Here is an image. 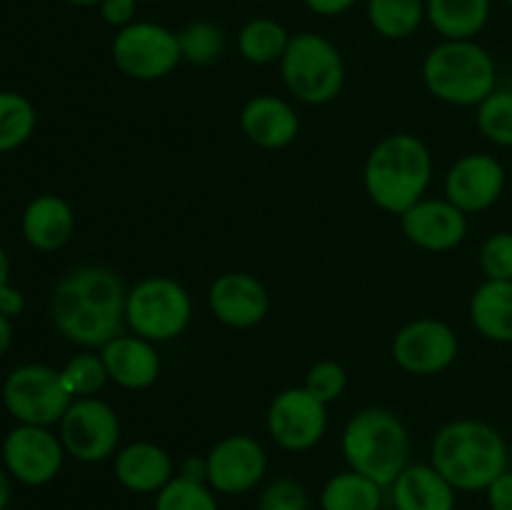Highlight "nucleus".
<instances>
[{"instance_id": "nucleus-5", "label": "nucleus", "mask_w": 512, "mask_h": 510, "mask_svg": "<svg viewBox=\"0 0 512 510\" xmlns=\"http://www.w3.org/2000/svg\"><path fill=\"white\" fill-rule=\"evenodd\" d=\"M423 80L443 103L478 108L495 90L498 68L493 55L475 40H443L425 55Z\"/></svg>"}, {"instance_id": "nucleus-14", "label": "nucleus", "mask_w": 512, "mask_h": 510, "mask_svg": "<svg viewBox=\"0 0 512 510\" xmlns=\"http://www.w3.org/2000/svg\"><path fill=\"white\" fill-rule=\"evenodd\" d=\"M65 448L48 428L18 425L3 443V460L10 473L25 485H45L63 468Z\"/></svg>"}, {"instance_id": "nucleus-44", "label": "nucleus", "mask_w": 512, "mask_h": 510, "mask_svg": "<svg viewBox=\"0 0 512 510\" xmlns=\"http://www.w3.org/2000/svg\"><path fill=\"white\" fill-rule=\"evenodd\" d=\"M70 5H80V8H90V5H100L103 0H65Z\"/></svg>"}, {"instance_id": "nucleus-38", "label": "nucleus", "mask_w": 512, "mask_h": 510, "mask_svg": "<svg viewBox=\"0 0 512 510\" xmlns=\"http://www.w3.org/2000/svg\"><path fill=\"white\" fill-rule=\"evenodd\" d=\"M308 5V10H313L315 15H325V18H335V15H343L353 8L358 0H303Z\"/></svg>"}, {"instance_id": "nucleus-8", "label": "nucleus", "mask_w": 512, "mask_h": 510, "mask_svg": "<svg viewBox=\"0 0 512 510\" xmlns=\"http://www.w3.org/2000/svg\"><path fill=\"white\" fill-rule=\"evenodd\" d=\"M3 400L10 415L20 425H48L60 423L65 410L73 403V395L65 388L60 370L48 365H20L8 375L3 388Z\"/></svg>"}, {"instance_id": "nucleus-22", "label": "nucleus", "mask_w": 512, "mask_h": 510, "mask_svg": "<svg viewBox=\"0 0 512 510\" xmlns=\"http://www.w3.org/2000/svg\"><path fill=\"white\" fill-rule=\"evenodd\" d=\"M75 230L73 208L58 195H38L23 213V235L33 248L58 250Z\"/></svg>"}, {"instance_id": "nucleus-10", "label": "nucleus", "mask_w": 512, "mask_h": 510, "mask_svg": "<svg viewBox=\"0 0 512 510\" xmlns=\"http://www.w3.org/2000/svg\"><path fill=\"white\" fill-rule=\"evenodd\" d=\"M60 443L65 453L83 463H100L118 453L120 420L105 400L78 398L60 420Z\"/></svg>"}, {"instance_id": "nucleus-27", "label": "nucleus", "mask_w": 512, "mask_h": 510, "mask_svg": "<svg viewBox=\"0 0 512 510\" xmlns=\"http://www.w3.org/2000/svg\"><path fill=\"white\" fill-rule=\"evenodd\" d=\"M368 20L383 38H410L425 20V0H368Z\"/></svg>"}, {"instance_id": "nucleus-9", "label": "nucleus", "mask_w": 512, "mask_h": 510, "mask_svg": "<svg viewBox=\"0 0 512 510\" xmlns=\"http://www.w3.org/2000/svg\"><path fill=\"white\" fill-rule=\"evenodd\" d=\"M113 63L135 80H160L173 73L180 55L178 33L158 23H130L113 38Z\"/></svg>"}, {"instance_id": "nucleus-28", "label": "nucleus", "mask_w": 512, "mask_h": 510, "mask_svg": "<svg viewBox=\"0 0 512 510\" xmlns=\"http://www.w3.org/2000/svg\"><path fill=\"white\" fill-rule=\"evenodd\" d=\"M35 108L18 93H0V153L18 148L33 135Z\"/></svg>"}, {"instance_id": "nucleus-40", "label": "nucleus", "mask_w": 512, "mask_h": 510, "mask_svg": "<svg viewBox=\"0 0 512 510\" xmlns=\"http://www.w3.org/2000/svg\"><path fill=\"white\" fill-rule=\"evenodd\" d=\"M180 475L188 480H200V483H205V475H208V468H205V458H188L183 463V468H180Z\"/></svg>"}, {"instance_id": "nucleus-45", "label": "nucleus", "mask_w": 512, "mask_h": 510, "mask_svg": "<svg viewBox=\"0 0 512 510\" xmlns=\"http://www.w3.org/2000/svg\"><path fill=\"white\" fill-rule=\"evenodd\" d=\"M253 3H265V0H253Z\"/></svg>"}, {"instance_id": "nucleus-33", "label": "nucleus", "mask_w": 512, "mask_h": 510, "mask_svg": "<svg viewBox=\"0 0 512 510\" xmlns=\"http://www.w3.org/2000/svg\"><path fill=\"white\" fill-rule=\"evenodd\" d=\"M345 385H348V375H345L343 365L335 360H320L308 370L303 388L315 395L320 403L328 405L345 393Z\"/></svg>"}, {"instance_id": "nucleus-26", "label": "nucleus", "mask_w": 512, "mask_h": 510, "mask_svg": "<svg viewBox=\"0 0 512 510\" xmlns=\"http://www.w3.org/2000/svg\"><path fill=\"white\" fill-rule=\"evenodd\" d=\"M293 35L273 18H253L240 28L238 50L248 63L270 65L280 63Z\"/></svg>"}, {"instance_id": "nucleus-34", "label": "nucleus", "mask_w": 512, "mask_h": 510, "mask_svg": "<svg viewBox=\"0 0 512 510\" xmlns=\"http://www.w3.org/2000/svg\"><path fill=\"white\" fill-rule=\"evenodd\" d=\"M485 280H512V233H493L480 248Z\"/></svg>"}, {"instance_id": "nucleus-20", "label": "nucleus", "mask_w": 512, "mask_h": 510, "mask_svg": "<svg viewBox=\"0 0 512 510\" xmlns=\"http://www.w3.org/2000/svg\"><path fill=\"white\" fill-rule=\"evenodd\" d=\"M240 128L250 143L278 150L293 143L300 133V120L293 105L278 95H258L248 100L240 113Z\"/></svg>"}, {"instance_id": "nucleus-46", "label": "nucleus", "mask_w": 512, "mask_h": 510, "mask_svg": "<svg viewBox=\"0 0 512 510\" xmlns=\"http://www.w3.org/2000/svg\"><path fill=\"white\" fill-rule=\"evenodd\" d=\"M505 3H508V5H510V8H512V0H505Z\"/></svg>"}, {"instance_id": "nucleus-13", "label": "nucleus", "mask_w": 512, "mask_h": 510, "mask_svg": "<svg viewBox=\"0 0 512 510\" xmlns=\"http://www.w3.org/2000/svg\"><path fill=\"white\" fill-rule=\"evenodd\" d=\"M205 483L223 495L250 493L268 470V453L253 435H228L205 455Z\"/></svg>"}, {"instance_id": "nucleus-17", "label": "nucleus", "mask_w": 512, "mask_h": 510, "mask_svg": "<svg viewBox=\"0 0 512 510\" xmlns=\"http://www.w3.org/2000/svg\"><path fill=\"white\" fill-rule=\"evenodd\" d=\"M208 303L215 318L228 328H253L263 323L270 310L265 285L250 273H223L213 280L208 290Z\"/></svg>"}, {"instance_id": "nucleus-43", "label": "nucleus", "mask_w": 512, "mask_h": 510, "mask_svg": "<svg viewBox=\"0 0 512 510\" xmlns=\"http://www.w3.org/2000/svg\"><path fill=\"white\" fill-rule=\"evenodd\" d=\"M8 258H5L3 248H0V288H5L8 285Z\"/></svg>"}, {"instance_id": "nucleus-41", "label": "nucleus", "mask_w": 512, "mask_h": 510, "mask_svg": "<svg viewBox=\"0 0 512 510\" xmlns=\"http://www.w3.org/2000/svg\"><path fill=\"white\" fill-rule=\"evenodd\" d=\"M10 343H13V325L8 315L0 313V355L10 348Z\"/></svg>"}, {"instance_id": "nucleus-30", "label": "nucleus", "mask_w": 512, "mask_h": 510, "mask_svg": "<svg viewBox=\"0 0 512 510\" xmlns=\"http://www.w3.org/2000/svg\"><path fill=\"white\" fill-rule=\"evenodd\" d=\"M155 510H220L215 500V490L200 480H188L175 475L158 495Z\"/></svg>"}, {"instance_id": "nucleus-25", "label": "nucleus", "mask_w": 512, "mask_h": 510, "mask_svg": "<svg viewBox=\"0 0 512 510\" xmlns=\"http://www.w3.org/2000/svg\"><path fill=\"white\" fill-rule=\"evenodd\" d=\"M380 505H383V488L355 470L335 473L320 493L323 510H380Z\"/></svg>"}, {"instance_id": "nucleus-18", "label": "nucleus", "mask_w": 512, "mask_h": 510, "mask_svg": "<svg viewBox=\"0 0 512 510\" xmlns=\"http://www.w3.org/2000/svg\"><path fill=\"white\" fill-rule=\"evenodd\" d=\"M108 378L125 390H145L158 380L160 355L140 335H118L100 348Z\"/></svg>"}, {"instance_id": "nucleus-15", "label": "nucleus", "mask_w": 512, "mask_h": 510, "mask_svg": "<svg viewBox=\"0 0 512 510\" xmlns=\"http://www.w3.org/2000/svg\"><path fill=\"white\" fill-rule=\"evenodd\" d=\"M505 188V168L488 153H470L455 160L445 175V198L465 215L493 208Z\"/></svg>"}, {"instance_id": "nucleus-21", "label": "nucleus", "mask_w": 512, "mask_h": 510, "mask_svg": "<svg viewBox=\"0 0 512 510\" xmlns=\"http://www.w3.org/2000/svg\"><path fill=\"white\" fill-rule=\"evenodd\" d=\"M395 510H455L458 490L433 465H408L390 485Z\"/></svg>"}, {"instance_id": "nucleus-4", "label": "nucleus", "mask_w": 512, "mask_h": 510, "mask_svg": "<svg viewBox=\"0 0 512 510\" xmlns=\"http://www.w3.org/2000/svg\"><path fill=\"white\" fill-rule=\"evenodd\" d=\"M340 448L350 470L375 480L380 488H390L408 468L410 435L395 413L365 408L345 423Z\"/></svg>"}, {"instance_id": "nucleus-31", "label": "nucleus", "mask_w": 512, "mask_h": 510, "mask_svg": "<svg viewBox=\"0 0 512 510\" xmlns=\"http://www.w3.org/2000/svg\"><path fill=\"white\" fill-rule=\"evenodd\" d=\"M478 128L490 143L512 148V90L495 88L478 105Z\"/></svg>"}, {"instance_id": "nucleus-36", "label": "nucleus", "mask_w": 512, "mask_h": 510, "mask_svg": "<svg viewBox=\"0 0 512 510\" xmlns=\"http://www.w3.org/2000/svg\"><path fill=\"white\" fill-rule=\"evenodd\" d=\"M135 10H138V0H103V3H100V15H103V20L118 30L135 23Z\"/></svg>"}, {"instance_id": "nucleus-42", "label": "nucleus", "mask_w": 512, "mask_h": 510, "mask_svg": "<svg viewBox=\"0 0 512 510\" xmlns=\"http://www.w3.org/2000/svg\"><path fill=\"white\" fill-rule=\"evenodd\" d=\"M8 503H10V483L8 478H5L3 470H0V510L8 508Z\"/></svg>"}, {"instance_id": "nucleus-16", "label": "nucleus", "mask_w": 512, "mask_h": 510, "mask_svg": "<svg viewBox=\"0 0 512 510\" xmlns=\"http://www.w3.org/2000/svg\"><path fill=\"white\" fill-rule=\"evenodd\" d=\"M405 238L430 253L458 248L468 235V215L448 198H423L400 215Z\"/></svg>"}, {"instance_id": "nucleus-11", "label": "nucleus", "mask_w": 512, "mask_h": 510, "mask_svg": "<svg viewBox=\"0 0 512 510\" xmlns=\"http://www.w3.org/2000/svg\"><path fill=\"white\" fill-rule=\"evenodd\" d=\"M328 430V405L305 388H285L268 408V433L283 450L303 453L315 448Z\"/></svg>"}, {"instance_id": "nucleus-2", "label": "nucleus", "mask_w": 512, "mask_h": 510, "mask_svg": "<svg viewBox=\"0 0 512 510\" xmlns=\"http://www.w3.org/2000/svg\"><path fill=\"white\" fill-rule=\"evenodd\" d=\"M430 465L455 490H488L508 470V443L498 428L483 420H453L433 438Z\"/></svg>"}, {"instance_id": "nucleus-3", "label": "nucleus", "mask_w": 512, "mask_h": 510, "mask_svg": "<svg viewBox=\"0 0 512 510\" xmlns=\"http://www.w3.org/2000/svg\"><path fill=\"white\" fill-rule=\"evenodd\" d=\"M433 178V155L428 145L410 133L380 140L365 160V190L380 210L403 215L423 200Z\"/></svg>"}, {"instance_id": "nucleus-29", "label": "nucleus", "mask_w": 512, "mask_h": 510, "mask_svg": "<svg viewBox=\"0 0 512 510\" xmlns=\"http://www.w3.org/2000/svg\"><path fill=\"white\" fill-rule=\"evenodd\" d=\"M180 55L193 65H210L223 55L225 35L210 20H195L178 33Z\"/></svg>"}, {"instance_id": "nucleus-19", "label": "nucleus", "mask_w": 512, "mask_h": 510, "mask_svg": "<svg viewBox=\"0 0 512 510\" xmlns=\"http://www.w3.org/2000/svg\"><path fill=\"white\" fill-rule=\"evenodd\" d=\"M115 478L125 490L138 495H158L175 478V465L168 450L160 445L138 440L115 453Z\"/></svg>"}, {"instance_id": "nucleus-47", "label": "nucleus", "mask_w": 512, "mask_h": 510, "mask_svg": "<svg viewBox=\"0 0 512 510\" xmlns=\"http://www.w3.org/2000/svg\"><path fill=\"white\" fill-rule=\"evenodd\" d=\"M138 3H143V0H138Z\"/></svg>"}, {"instance_id": "nucleus-39", "label": "nucleus", "mask_w": 512, "mask_h": 510, "mask_svg": "<svg viewBox=\"0 0 512 510\" xmlns=\"http://www.w3.org/2000/svg\"><path fill=\"white\" fill-rule=\"evenodd\" d=\"M23 308L25 298L18 288H10V285L0 288V313L8 315V318H15V315L23 313Z\"/></svg>"}, {"instance_id": "nucleus-32", "label": "nucleus", "mask_w": 512, "mask_h": 510, "mask_svg": "<svg viewBox=\"0 0 512 510\" xmlns=\"http://www.w3.org/2000/svg\"><path fill=\"white\" fill-rule=\"evenodd\" d=\"M63 383L70 390V395H80V398H90V395L98 393L105 383H108V370L100 355L95 353H80L75 358L68 360L63 370Z\"/></svg>"}, {"instance_id": "nucleus-24", "label": "nucleus", "mask_w": 512, "mask_h": 510, "mask_svg": "<svg viewBox=\"0 0 512 510\" xmlns=\"http://www.w3.org/2000/svg\"><path fill=\"white\" fill-rule=\"evenodd\" d=\"M425 18L445 40H473L490 20V0H425Z\"/></svg>"}, {"instance_id": "nucleus-7", "label": "nucleus", "mask_w": 512, "mask_h": 510, "mask_svg": "<svg viewBox=\"0 0 512 510\" xmlns=\"http://www.w3.org/2000/svg\"><path fill=\"white\" fill-rule=\"evenodd\" d=\"M193 315L190 295L168 275H150L128 290L125 323L150 343H168L185 333Z\"/></svg>"}, {"instance_id": "nucleus-1", "label": "nucleus", "mask_w": 512, "mask_h": 510, "mask_svg": "<svg viewBox=\"0 0 512 510\" xmlns=\"http://www.w3.org/2000/svg\"><path fill=\"white\" fill-rule=\"evenodd\" d=\"M123 278L103 265L75 268L55 285L50 315L60 333L83 348H103L125 330Z\"/></svg>"}, {"instance_id": "nucleus-6", "label": "nucleus", "mask_w": 512, "mask_h": 510, "mask_svg": "<svg viewBox=\"0 0 512 510\" xmlns=\"http://www.w3.org/2000/svg\"><path fill=\"white\" fill-rule=\"evenodd\" d=\"M280 75L290 93L308 105H325L345 85V63L340 50L325 35L298 33L290 38L280 58Z\"/></svg>"}, {"instance_id": "nucleus-35", "label": "nucleus", "mask_w": 512, "mask_h": 510, "mask_svg": "<svg viewBox=\"0 0 512 510\" xmlns=\"http://www.w3.org/2000/svg\"><path fill=\"white\" fill-rule=\"evenodd\" d=\"M310 498L295 478H278L260 493L255 510H308Z\"/></svg>"}, {"instance_id": "nucleus-23", "label": "nucleus", "mask_w": 512, "mask_h": 510, "mask_svg": "<svg viewBox=\"0 0 512 510\" xmlns=\"http://www.w3.org/2000/svg\"><path fill=\"white\" fill-rule=\"evenodd\" d=\"M470 320L483 338L512 343V280H485L470 298Z\"/></svg>"}, {"instance_id": "nucleus-37", "label": "nucleus", "mask_w": 512, "mask_h": 510, "mask_svg": "<svg viewBox=\"0 0 512 510\" xmlns=\"http://www.w3.org/2000/svg\"><path fill=\"white\" fill-rule=\"evenodd\" d=\"M485 493H488L490 510H512V470L498 475Z\"/></svg>"}, {"instance_id": "nucleus-12", "label": "nucleus", "mask_w": 512, "mask_h": 510, "mask_svg": "<svg viewBox=\"0 0 512 510\" xmlns=\"http://www.w3.org/2000/svg\"><path fill=\"white\" fill-rule=\"evenodd\" d=\"M460 343L448 323L420 318L403 325L393 338V358L405 373L438 375L455 363Z\"/></svg>"}]
</instances>
